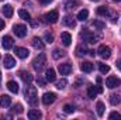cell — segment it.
<instances>
[{"instance_id": "24", "label": "cell", "mask_w": 121, "mask_h": 120, "mask_svg": "<svg viewBox=\"0 0 121 120\" xmlns=\"http://www.w3.org/2000/svg\"><path fill=\"white\" fill-rule=\"evenodd\" d=\"M87 17H89V10H87V9H83V10H80V11L78 13V17H76V18L80 20V21H85Z\"/></svg>"}, {"instance_id": "14", "label": "cell", "mask_w": 121, "mask_h": 120, "mask_svg": "<svg viewBox=\"0 0 121 120\" xmlns=\"http://www.w3.org/2000/svg\"><path fill=\"white\" fill-rule=\"evenodd\" d=\"M31 44H32V47H34L35 50H39V51H42V50H44V47H45V44L42 42V40H41V38H38V37H34V38H32V41H31Z\"/></svg>"}, {"instance_id": "7", "label": "cell", "mask_w": 121, "mask_h": 120, "mask_svg": "<svg viewBox=\"0 0 121 120\" xmlns=\"http://www.w3.org/2000/svg\"><path fill=\"white\" fill-rule=\"evenodd\" d=\"M44 21L45 23H51V24H54V23H56L58 21V18H59V14H58V11L56 10H52V11H49V13H47L45 16H44Z\"/></svg>"}, {"instance_id": "22", "label": "cell", "mask_w": 121, "mask_h": 120, "mask_svg": "<svg viewBox=\"0 0 121 120\" xmlns=\"http://www.w3.org/2000/svg\"><path fill=\"white\" fill-rule=\"evenodd\" d=\"M79 4V0H65V9L66 10H73Z\"/></svg>"}, {"instance_id": "38", "label": "cell", "mask_w": 121, "mask_h": 120, "mask_svg": "<svg viewBox=\"0 0 121 120\" xmlns=\"http://www.w3.org/2000/svg\"><path fill=\"white\" fill-rule=\"evenodd\" d=\"M108 119H111V120H121V115H120V113H117V112H111V113H110V116H108Z\"/></svg>"}, {"instance_id": "23", "label": "cell", "mask_w": 121, "mask_h": 120, "mask_svg": "<svg viewBox=\"0 0 121 120\" xmlns=\"http://www.w3.org/2000/svg\"><path fill=\"white\" fill-rule=\"evenodd\" d=\"M93 68H94V66H93L91 62H82V64H80V69H82L83 72H87V74H89V72L93 71Z\"/></svg>"}, {"instance_id": "40", "label": "cell", "mask_w": 121, "mask_h": 120, "mask_svg": "<svg viewBox=\"0 0 121 120\" xmlns=\"http://www.w3.org/2000/svg\"><path fill=\"white\" fill-rule=\"evenodd\" d=\"M37 83H38L39 86H45V81H44V79H41V78H38V79H37Z\"/></svg>"}, {"instance_id": "4", "label": "cell", "mask_w": 121, "mask_h": 120, "mask_svg": "<svg viewBox=\"0 0 121 120\" xmlns=\"http://www.w3.org/2000/svg\"><path fill=\"white\" fill-rule=\"evenodd\" d=\"M106 86L107 88H110V89H114V88H118L121 86V79L120 78H117V76H108L107 79H106Z\"/></svg>"}, {"instance_id": "43", "label": "cell", "mask_w": 121, "mask_h": 120, "mask_svg": "<svg viewBox=\"0 0 121 120\" xmlns=\"http://www.w3.org/2000/svg\"><path fill=\"white\" fill-rule=\"evenodd\" d=\"M116 65H117V68H118V69L121 71V58H120L118 61H117V62H116Z\"/></svg>"}, {"instance_id": "47", "label": "cell", "mask_w": 121, "mask_h": 120, "mask_svg": "<svg viewBox=\"0 0 121 120\" xmlns=\"http://www.w3.org/2000/svg\"><path fill=\"white\" fill-rule=\"evenodd\" d=\"M91 1H97V0H91Z\"/></svg>"}, {"instance_id": "8", "label": "cell", "mask_w": 121, "mask_h": 120, "mask_svg": "<svg viewBox=\"0 0 121 120\" xmlns=\"http://www.w3.org/2000/svg\"><path fill=\"white\" fill-rule=\"evenodd\" d=\"M13 31H14L16 35L20 37V38H23V37L27 35V27H26L24 24H16V26L13 27Z\"/></svg>"}, {"instance_id": "12", "label": "cell", "mask_w": 121, "mask_h": 120, "mask_svg": "<svg viewBox=\"0 0 121 120\" xmlns=\"http://www.w3.org/2000/svg\"><path fill=\"white\" fill-rule=\"evenodd\" d=\"M13 44H14V41H13V38H11L10 35H4V37H3V40H1V45H3L4 50H10V48L13 47Z\"/></svg>"}, {"instance_id": "29", "label": "cell", "mask_w": 121, "mask_h": 120, "mask_svg": "<svg viewBox=\"0 0 121 120\" xmlns=\"http://www.w3.org/2000/svg\"><path fill=\"white\" fill-rule=\"evenodd\" d=\"M86 52H89V51H87V50H86V47H85V45H82V44L76 48V55H78V57H83Z\"/></svg>"}, {"instance_id": "15", "label": "cell", "mask_w": 121, "mask_h": 120, "mask_svg": "<svg viewBox=\"0 0 121 120\" xmlns=\"http://www.w3.org/2000/svg\"><path fill=\"white\" fill-rule=\"evenodd\" d=\"M14 65H16V60L11 55H4V68L11 69Z\"/></svg>"}, {"instance_id": "35", "label": "cell", "mask_w": 121, "mask_h": 120, "mask_svg": "<svg viewBox=\"0 0 121 120\" xmlns=\"http://www.w3.org/2000/svg\"><path fill=\"white\" fill-rule=\"evenodd\" d=\"M108 16H110V18H111V23H117V18H118V14H117L116 11H113V10H110V13H108Z\"/></svg>"}, {"instance_id": "17", "label": "cell", "mask_w": 121, "mask_h": 120, "mask_svg": "<svg viewBox=\"0 0 121 120\" xmlns=\"http://www.w3.org/2000/svg\"><path fill=\"white\" fill-rule=\"evenodd\" d=\"M42 117V113L38 110V109H31L28 112V119L30 120H38Z\"/></svg>"}, {"instance_id": "34", "label": "cell", "mask_w": 121, "mask_h": 120, "mask_svg": "<svg viewBox=\"0 0 121 120\" xmlns=\"http://www.w3.org/2000/svg\"><path fill=\"white\" fill-rule=\"evenodd\" d=\"M63 112H65V113H73V112H75V106L68 103V105L63 106Z\"/></svg>"}, {"instance_id": "41", "label": "cell", "mask_w": 121, "mask_h": 120, "mask_svg": "<svg viewBox=\"0 0 121 120\" xmlns=\"http://www.w3.org/2000/svg\"><path fill=\"white\" fill-rule=\"evenodd\" d=\"M41 4H49V3H52L54 0H38Z\"/></svg>"}, {"instance_id": "33", "label": "cell", "mask_w": 121, "mask_h": 120, "mask_svg": "<svg viewBox=\"0 0 121 120\" xmlns=\"http://www.w3.org/2000/svg\"><path fill=\"white\" fill-rule=\"evenodd\" d=\"M99 69H100L101 74H107V72L110 71V66L106 65V64H99Z\"/></svg>"}, {"instance_id": "5", "label": "cell", "mask_w": 121, "mask_h": 120, "mask_svg": "<svg viewBox=\"0 0 121 120\" xmlns=\"http://www.w3.org/2000/svg\"><path fill=\"white\" fill-rule=\"evenodd\" d=\"M97 54H99V57L100 58H103V60H107V58H110L111 57V50H110V47L108 45H100L99 47V50H97Z\"/></svg>"}, {"instance_id": "16", "label": "cell", "mask_w": 121, "mask_h": 120, "mask_svg": "<svg viewBox=\"0 0 121 120\" xmlns=\"http://www.w3.org/2000/svg\"><path fill=\"white\" fill-rule=\"evenodd\" d=\"M11 105V97L9 95H1L0 96V106L1 107H9Z\"/></svg>"}, {"instance_id": "39", "label": "cell", "mask_w": 121, "mask_h": 120, "mask_svg": "<svg viewBox=\"0 0 121 120\" xmlns=\"http://www.w3.org/2000/svg\"><path fill=\"white\" fill-rule=\"evenodd\" d=\"M52 41H54V35H52V34H49V32H47V34H45V42L51 44Z\"/></svg>"}, {"instance_id": "44", "label": "cell", "mask_w": 121, "mask_h": 120, "mask_svg": "<svg viewBox=\"0 0 121 120\" xmlns=\"http://www.w3.org/2000/svg\"><path fill=\"white\" fill-rule=\"evenodd\" d=\"M89 54H90L91 57H94V51H93V50H90V51H89Z\"/></svg>"}, {"instance_id": "3", "label": "cell", "mask_w": 121, "mask_h": 120, "mask_svg": "<svg viewBox=\"0 0 121 120\" xmlns=\"http://www.w3.org/2000/svg\"><path fill=\"white\" fill-rule=\"evenodd\" d=\"M45 65H47V57H45V54H39L35 60L32 61V66H34V69L37 72H42L44 68H45Z\"/></svg>"}, {"instance_id": "31", "label": "cell", "mask_w": 121, "mask_h": 120, "mask_svg": "<svg viewBox=\"0 0 121 120\" xmlns=\"http://www.w3.org/2000/svg\"><path fill=\"white\" fill-rule=\"evenodd\" d=\"M62 57H63V51H60V50H58V48L52 51V58H54V60H59V58H62Z\"/></svg>"}, {"instance_id": "37", "label": "cell", "mask_w": 121, "mask_h": 120, "mask_svg": "<svg viewBox=\"0 0 121 120\" xmlns=\"http://www.w3.org/2000/svg\"><path fill=\"white\" fill-rule=\"evenodd\" d=\"M66 85H68V81H66V79H60L59 82L56 83V88H58V89H65Z\"/></svg>"}, {"instance_id": "25", "label": "cell", "mask_w": 121, "mask_h": 120, "mask_svg": "<svg viewBox=\"0 0 121 120\" xmlns=\"http://www.w3.org/2000/svg\"><path fill=\"white\" fill-rule=\"evenodd\" d=\"M108 13H110V9L108 7H106V6H100V7H97V14L99 16H108Z\"/></svg>"}, {"instance_id": "21", "label": "cell", "mask_w": 121, "mask_h": 120, "mask_svg": "<svg viewBox=\"0 0 121 120\" xmlns=\"http://www.w3.org/2000/svg\"><path fill=\"white\" fill-rule=\"evenodd\" d=\"M7 89L10 90L11 93H17L18 92V83L16 81H9L7 82Z\"/></svg>"}, {"instance_id": "42", "label": "cell", "mask_w": 121, "mask_h": 120, "mask_svg": "<svg viewBox=\"0 0 121 120\" xmlns=\"http://www.w3.org/2000/svg\"><path fill=\"white\" fill-rule=\"evenodd\" d=\"M3 28H4V20L0 18V30H3Z\"/></svg>"}, {"instance_id": "30", "label": "cell", "mask_w": 121, "mask_h": 120, "mask_svg": "<svg viewBox=\"0 0 121 120\" xmlns=\"http://www.w3.org/2000/svg\"><path fill=\"white\" fill-rule=\"evenodd\" d=\"M96 109H97V115L101 117V116L104 115V109H106V107H104V103H103V102H97Z\"/></svg>"}, {"instance_id": "10", "label": "cell", "mask_w": 121, "mask_h": 120, "mask_svg": "<svg viewBox=\"0 0 121 120\" xmlns=\"http://www.w3.org/2000/svg\"><path fill=\"white\" fill-rule=\"evenodd\" d=\"M62 23H63L66 27H70V28H73V27L76 26V20H75V17H73V16H69V14H66V16L62 18Z\"/></svg>"}, {"instance_id": "18", "label": "cell", "mask_w": 121, "mask_h": 120, "mask_svg": "<svg viewBox=\"0 0 121 120\" xmlns=\"http://www.w3.org/2000/svg\"><path fill=\"white\" fill-rule=\"evenodd\" d=\"M55 78H56L55 71H54L52 68L47 69V72H45V81H47V82H54V81H55Z\"/></svg>"}, {"instance_id": "28", "label": "cell", "mask_w": 121, "mask_h": 120, "mask_svg": "<svg viewBox=\"0 0 121 120\" xmlns=\"http://www.w3.org/2000/svg\"><path fill=\"white\" fill-rule=\"evenodd\" d=\"M18 16H20L23 20H27V21H30L31 20V16H30V13H28L27 10H23V9L18 10Z\"/></svg>"}, {"instance_id": "1", "label": "cell", "mask_w": 121, "mask_h": 120, "mask_svg": "<svg viewBox=\"0 0 121 120\" xmlns=\"http://www.w3.org/2000/svg\"><path fill=\"white\" fill-rule=\"evenodd\" d=\"M26 99H27V102L30 103L31 106H37L38 97H37V89H35L34 86L28 85V86L26 88Z\"/></svg>"}, {"instance_id": "36", "label": "cell", "mask_w": 121, "mask_h": 120, "mask_svg": "<svg viewBox=\"0 0 121 120\" xmlns=\"http://www.w3.org/2000/svg\"><path fill=\"white\" fill-rule=\"evenodd\" d=\"M11 110H13L14 113H18V115H20V113H23V106H21L20 103H17V105H14V106H13V109H11Z\"/></svg>"}, {"instance_id": "20", "label": "cell", "mask_w": 121, "mask_h": 120, "mask_svg": "<svg viewBox=\"0 0 121 120\" xmlns=\"http://www.w3.org/2000/svg\"><path fill=\"white\" fill-rule=\"evenodd\" d=\"M1 11H3V14H4L7 18H10V17L13 16V6H10V4H4L3 9H1Z\"/></svg>"}, {"instance_id": "46", "label": "cell", "mask_w": 121, "mask_h": 120, "mask_svg": "<svg viewBox=\"0 0 121 120\" xmlns=\"http://www.w3.org/2000/svg\"><path fill=\"white\" fill-rule=\"evenodd\" d=\"M0 81H1V72H0Z\"/></svg>"}, {"instance_id": "45", "label": "cell", "mask_w": 121, "mask_h": 120, "mask_svg": "<svg viewBox=\"0 0 121 120\" xmlns=\"http://www.w3.org/2000/svg\"><path fill=\"white\" fill-rule=\"evenodd\" d=\"M111 1H121V0H111Z\"/></svg>"}, {"instance_id": "13", "label": "cell", "mask_w": 121, "mask_h": 120, "mask_svg": "<svg viewBox=\"0 0 121 120\" xmlns=\"http://www.w3.org/2000/svg\"><path fill=\"white\" fill-rule=\"evenodd\" d=\"M58 71L60 72V75H69L72 72V65L70 64H59Z\"/></svg>"}, {"instance_id": "27", "label": "cell", "mask_w": 121, "mask_h": 120, "mask_svg": "<svg viewBox=\"0 0 121 120\" xmlns=\"http://www.w3.org/2000/svg\"><path fill=\"white\" fill-rule=\"evenodd\" d=\"M121 102V99H120V95H117V93H113V95H110V103L111 105H118Z\"/></svg>"}, {"instance_id": "2", "label": "cell", "mask_w": 121, "mask_h": 120, "mask_svg": "<svg viewBox=\"0 0 121 120\" xmlns=\"http://www.w3.org/2000/svg\"><path fill=\"white\" fill-rule=\"evenodd\" d=\"M80 38L83 40V41H86V42H90V44H96V42H99L100 41V35L99 34H94V32H90L89 30H83L80 32Z\"/></svg>"}, {"instance_id": "6", "label": "cell", "mask_w": 121, "mask_h": 120, "mask_svg": "<svg viewBox=\"0 0 121 120\" xmlns=\"http://www.w3.org/2000/svg\"><path fill=\"white\" fill-rule=\"evenodd\" d=\"M55 100H56V93H54V92H47V93H44V96H42V103H44L45 106L52 105Z\"/></svg>"}, {"instance_id": "19", "label": "cell", "mask_w": 121, "mask_h": 120, "mask_svg": "<svg viewBox=\"0 0 121 120\" xmlns=\"http://www.w3.org/2000/svg\"><path fill=\"white\" fill-rule=\"evenodd\" d=\"M20 78L27 83V85H30L31 82H32V75H31L30 72H26V71H21L20 72Z\"/></svg>"}, {"instance_id": "11", "label": "cell", "mask_w": 121, "mask_h": 120, "mask_svg": "<svg viewBox=\"0 0 121 120\" xmlns=\"http://www.w3.org/2000/svg\"><path fill=\"white\" fill-rule=\"evenodd\" d=\"M60 41H62V44H63L65 47H69V45L72 44V35H70L68 31H65V32L60 34Z\"/></svg>"}, {"instance_id": "9", "label": "cell", "mask_w": 121, "mask_h": 120, "mask_svg": "<svg viewBox=\"0 0 121 120\" xmlns=\"http://www.w3.org/2000/svg\"><path fill=\"white\" fill-rule=\"evenodd\" d=\"M14 52H16V55H17L18 58H21V60H26V58L30 55V51H28L27 48H23V47H16V48H14Z\"/></svg>"}, {"instance_id": "26", "label": "cell", "mask_w": 121, "mask_h": 120, "mask_svg": "<svg viewBox=\"0 0 121 120\" xmlns=\"http://www.w3.org/2000/svg\"><path fill=\"white\" fill-rule=\"evenodd\" d=\"M96 95H97V89H96L93 85H89V86H87V96H89L90 99H94Z\"/></svg>"}, {"instance_id": "32", "label": "cell", "mask_w": 121, "mask_h": 120, "mask_svg": "<svg viewBox=\"0 0 121 120\" xmlns=\"http://www.w3.org/2000/svg\"><path fill=\"white\" fill-rule=\"evenodd\" d=\"M93 27H94V28H99V30H103V28L106 27V24H104L103 21L96 20V21H93Z\"/></svg>"}]
</instances>
